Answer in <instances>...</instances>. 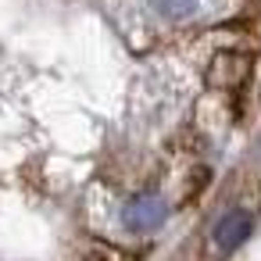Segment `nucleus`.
<instances>
[{
    "mask_svg": "<svg viewBox=\"0 0 261 261\" xmlns=\"http://www.w3.org/2000/svg\"><path fill=\"white\" fill-rule=\"evenodd\" d=\"M165 215H168V204L158 193H140L122 207V225L129 232H150L165 222Z\"/></svg>",
    "mask_w": 261,
    "mask_h": 261,
    "instance_id": "f257e3e1",
    "label": "nucleus"
},
{
    "mask_svg": "<svg viewBox=\"0 0 261 261\" xmlns=\"http://www.w3.org/2000/svg\"><path fill=\"white\" fill-rule=\"evenodd\" d=\"M254 232V218L247 215V211H225L218 222H215V232H211V240H215V247L218 250H236L240 243H247V236Z\"/></svg>",
    "mask_w": 261,
    "mask_h": 261,
    "instance_id": "f03ea898",
    "label": "nucleus"
},
{
    "mask_svg": "<svg viewBox=\"0 0 261 261\" xmlns=\"http://www.w3.org/2000/svg\"><path fill=\"white\" fill-rule=\"evenodd\" d=\"M243 75H247V58H240V54H218L207 72V79L215 86H236V83H243Z\"/></svg>",
    "mask_w": 261,
    "mask_h": 261,
    "instance_id": "7ed1b4c3",
    "label": "nucleus"
},
{
    "mask_svg": "<svg viewBox=\"0 0 261 261\" xmlns=\"http://www.w3.org/2000/svg\"><path fill=\"white\" fill-rule=\"evenodd\" d=\"M197 4H200V0H150V8H154L161 18H168V22L190 18V15L197 11Z\"/></svg>",
    "mask_w": 261,
    "mask_h": 261,
    "instance_id": "20e7f679",
    "label": "nucleus"
},
{
    "mask_svg": "<svg viewBox=\"0 0 261 261\" xmlns=\"http://www.w3.org/2000/svg\"><path fill=\"white\" fill-rule=\"evenodd\" d=\"M86 261H125V254L115 250V247H90L86 250Z\"/></svg>",
    "mask_w": 261,
    "mask_h": 261,
    "instance_id": "39448f33",
    "label": "nucleus"
}]
</instances>
